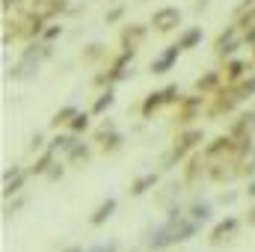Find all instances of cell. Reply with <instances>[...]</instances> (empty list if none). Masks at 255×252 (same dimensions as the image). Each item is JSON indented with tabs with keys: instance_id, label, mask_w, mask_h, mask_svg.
<instances>
[{
	"instance_id": "484cf974",
	"label": "cell",
	"mask_w": 255,
	"mask_h": 252,
	"mask_svg": "<svg viewBox=\"0 0 255 252\" xmlns=\"http://www.w3.org/2000/svg\"><path fill=\"white\" fill-rule=\"evenodd\" d=\"M54 163H57V151H54V148H45V151H42V154L33 160V166H30V175H48Z\"/></svg>"
},
{
	"instance_id": "f907efd6",
	"label": "cell",
	"mask_w": 255,
	"mask_h": 252,
	"mask_svg": "<svg viewBox=\"0 0 255 252\" xmlns=\"http://www.w3.org/2000/svg\"><path fill=\"white\" fill-rule=\"evenodd\" d=\"M63 252H83V250H80V247H65Z\"/></svg>"
},
{
	"instance_id": "3957f363",
	"label": "cell",
	"mask_w": 255,
	"mask_h": 252,
	"mask_svg": "<svg viewBox=\"0 0 255 252\" xmlns=\"http://www.w3.org/2000/svg\"><path fill=\"white\" fill-rule=\"evenodd\" d=\"M202 154H205V160H208V163L238 160V142H235V139H232L229 133H220V136H214L211 142H205Z\"/></svg>"
},
{
	"instance_id": "83f0119b",
	"label": "cell",
	"mask_w": 255,
	"mask_h": 252,
	"mask_svg": "<svg viewBox=\"0 0 255 252\" xmlns=\"http://www.w3.org/2000/svg\"><path fill=\"white\" fill-rule=\"evenodd\" d=\"M181 51H193V48H199L202 45V27H187L181 36H178V42H175Z\"/></svg>"
},
{
	"instance_id": "d590c367",
	"label": "cell",
	"mask_w": 255,
	"mask_h": 252,
	"mask_svg": "<svg viewBox=\"0 0 255 252\" xmlns=\"http://www.w3.org/2000/svg\"><path fill=\"white\" fill-rule=\"evenodd\" d=\"M163 98H166V104H175V107L184 101V95H181L178 83H169V86H163Z\"/></svg>"
},
{
	"instance_id": "7bdbcfd3",
	"label": "cell",
	"mask_w": 255,
	"mask_h": 252,
	"mask_svg": "<svg viewBox=\"0 0 255 252\" xmlns=\"http://www.w3.org/2000/svg\"><path fill=\"white\" fill-rule=\"evenodd\" d=\"M89 252H119V244H116V241H107V244H98V247H92Z\"/></svg>"
},
{
	"instance_id": "9a60e30c",
	"label": "cell",
	"mask_w": 255,
	"mask_h": 252,
	"mask_svg": "<svg viewBox=\"0 0 255 252\" xmlns=\"http://www.w3.org/2000/svg\"><path fill=\"white\" fill-rule=\"evenodd\" d=\"M178 54H181L178 45H166V48L148 63V71H151V74H166V71H172V65L178 63Z\"/></svg>"
},
{
	"instance_id": "8d00e7d4",
	"label": "cell",
	"mask_w": 255,
	"mask_h": 252,
	"mask_svg": "<svg viewBox=\"0 0 255 252\" xmlns=\"http://www.w3.org/2000/svg\"><path fill=\"white\" fill-rule=\"evenodd\" d=\"M241 175L244 178H255V148L247 157H241Z\"/></svg>"
},
{
	"instance_id": "cb8c5ba5",
	"label": "cell",
	"mask_w": 255,
	"mask_h": 252,
	"mask_svg": "<svg viewBox=\"0 0 255 252\" xmlns=\"http://www.w3.org/2000/svg\"><path fill=\"white\" fill-rule=\"evenodd\" d=\"M160 184V175L157 172H145V175H139V178H133L130 181V196H142V193H148V190H154Z\"/></svg>"
},
{
	"instance_id": "d6a6232c",
	"label": "cell",
	"mask_w": 255,
	"mask_h": 252,
	"mask_svg": "<svg viewBox=\"0 0 255 252\" xmlns=\"http://www.w3.org/2000/svg\"><path fill=\"white\" fill-rule=\"evenodd\" d=\"M122 142H125V133H122V130H113V133L101 142V151H104V154H113V151L122 148Z\"/></svg>"
},
{
	"instance_id": "4fadbf2b",
	"label": "cell",
	"mask_w": 255,
	"mask_h": 252,
	"mask_svg": "<svg viewBox=\"0 0 255 252\" xmlns=\"http://www.w3.org/2000/svg\"><path fill=\"white\" fill-rule=\"evenodd\" d=\"M39 65H42V60H36V57H24V54H21L18 63L6 68V77H12V80H33V77L39 74Z\"/></svg>"
},
{
	"instance_id": "7402d4cb",
	"label": "cell",
	"mask_w": 255,
	"mask_h": 252,
	"mask_svg": "<svg viewBox=\"0 0 255 252\" xmlns=\"http://www.w3.org/2000/svg\"><path fill=\"white\" fill-rule=\"evenodd\" d=\"M89 160H92V148H89V142H77V145L65 154V163L74 166V169H83Z\"/></svg>"
},
{
	"instance_id": "e0dca14e",
	"label": "cell",
	"mask_w": 255,
	"mask_h": 252,
	"mask_svg": "<svg viewBox=\"0 0 255 252\" xmlns=\"http://www.w3.org/2000/svg\"><path fill=\"white\" fill-rule=\"evenodd\" d=\"M181 190H184V181H166L163 187L154 193V205L169 211L172 205H178V196H181Z\"/></svg>"
},
{
	"instance_id": "ee69618b",
	"label": "cell",
	"mask_w": 255,
	"mask_h": 252,
	"mask_svg": "<svg viewBox=\"0 0 255 252\" xmlns=\"http://www.w3.org/2000/svg\"><path fill=\"white\" fill-rule=\"evenodd\" d=\"M238 202V193L235 190H226V193H220V205L226 208V205H235Z\"/></svg>"
},
{
	"instance_id": "f5cc1de1",
	"label": "cell",
	"mask_w": 255,
	"mask_h": 252,
	"mask_svg": "<svg viewBox=\"0 0 255 252\" xmlns=\"http://www.w3.org/2000/svg\"><path fill=\"white\" fill-rule=\"evenodd\" d=\"M130 252H136V250H130Z\"/></svg>"
},
{
	"instance_id": "44dd1931",
	"label": "cell",
	"mask_w": 255,
	"mask_h": 252,
	"mask_svg": "<svg viewBox=\"0 0 255 252\" xmlns=\"http://www.w3.org/2000/svg\"><path fill=\"white\" fill-rule=\"evenodd\" d=\"M163 104H166V98H163V89H154V92H148V95L142 98V104H139V113H142V119H154V113H157Z\"/></svg>"
},
{
	"instance_id": "7dc6e473",
	"label": "cell",
	"mask_w": 255,
	"mask_h": 252,
	"mask_svg": "<svg viewBox=\"0 0 255 252\" xmlns=\"http://www.w3.org/2000/svg\"><path fill=\"white\" fill-rule=\"evenodd\" d=\"M244 223H247V226H255V205L250 208V211H247V217H244Z\"/></svg>"
},
{
	"instance_id": "b9f144b4",
	"label": "cell",
	"mask_w": 255,
	"mask_h": 252,
	"mask_svg": "<svg viewBox=\"0 0 255 252\" xmlns=\"http://www.w3.org/2000/svg\"><path fill=\"white\" fill-rule=\"evenodd\" d=\"M65 166H68V163H54L51 172H48V178H51V181H60V178L65 175Z\"/></svg>"
},
{
	"instance_id": "ba28073f",
	"label": "cell",
	"mask_w": 255,
	"mask_h": 252,
	"mask_svg": "<svg viewBox=\"0 0 255 252\" xmlns=\"http://www.w3.org/2000/svg\"><path fill=\"white\" fill-rule=\"evenodd\" d=\"M208 178L214 184H232L241 175V160H223V163H208Z\"/></svg>"
},
{
	"instance_id": "ab89813d",
	"label": "cell",
	"mask_w": 255,
	"mask_h": 252,
	"mask_svg": "<svg viewBox=\"0 0 255 252\" xmlns=\"http://www.w3.org/2000/svg\"><path fill=\"white\" fill-rule=\"evenodd\" d=\"M21 208H24V199L18 196V199H12V202H6V208H3V217L9 220V217H15V214H18Z\"/></svg>"
},
{
	"instance_id": "9c48e42d",
	"label": "cell",
	"mask_w": 255,
	"mask_h": 252,
	"mask_svg": "<svg viewBox=\"0 0 255 252\" xmlns=\"http://www.w3.org/2000/svg\"><path fill=\"white\" fill-rule=\"evenodd\" d=\"M178 24H181V9H178V6H160V9H154V15H151L154 33H172Z\"/></svg>"
},
{
	"instance_id": "c3c4849f",
	"label": "cell",
	"mask_w": 255,
	"mask_h": 252,
	"mask_svg": "<svg viewBox=\"0 0 255 252\" xmlns=\"http://www.w3.org/2000/svg\"><path fill=\"white\" fill-rule=\"evenodd\" d=\"M193 9H196V15H202V12L208 9V0H196V6H193Z\"/></svg>"
},
{
	"instance_id": "52a82bcc",
	"label": "cell",
	"mask_w": 255,
	"mask_h": 252,
	"mask_svg": "<svg viewBox=\"0 0 255 252\" xmlns=\"http://www.w3.org/2000/svg\"><path fill=\"white\" fill-rule=\"evenodd\" d=\"M142 247L151 250V252H163V250H169V247H175V244H172V226H169V223L148 226V229L142 232Z\"/></svg>"
},
{
	"instance_id": "6da1fadb",
	"label": "cell",
	"mask_w": 255,
	"mask_h": 252,
	"mask_svg": "<svg viewBox=\"0 0 255 252\" xmlns=\"http://www.w3.org/2000/svg\"><path fill=\"white\" fill-rule=\"evenodd\" d=\"M199 142H205V130L202 127H184V130H178L175 133V142H172V148H169V154H163V160H160V166L163 169H172V166H178V163H184L187 157H190L193 151H196V145Z\"/></svg>"
},
{
	"instance_id": "816d5d0a",
	"label": "cell",
	"mask_w": 255,
	"mask_h": 252,
	"mask_svg": "<svg viewBox=\"0 0 255 252\" xmlns=\"http://www.w3.org/2000/svg\"><path fill=\"white\" fill-rule=\"evenodd\" d=\"M253 63H255V48H253Z\"/></svg>"
},
{
	"instance_id": "7c38bea8",
	"label": "cell",
	"mask_w": 255,
	"mask_h": 252,
	"mask_svg": "<svg viewBox=\"0 0 255 252\" xmlns=\"http://www.w3.org/2000/svg\"><path fill=\"white\" fill-rule=\"evenodd\" d=\"M223 71V80H226V86H238L241 80H247L250 77V71H253V63H247V60H226V65L220 68Z\"/></svg>"
},
{
	"instance_id": "5b68a950",
	"label": "cell",
	"mask_w": 255,
	"mask_h": 252,
	"mask_svg": "<svg viewBox=\"0 0 255 252\" xmlns=\"http://www.w3.org/2000/svg\"><path fill=\"white\" fill-rule=\"evenodd\" d=\"M130 63H133V54L122 51L119 57H113V63H110L107 71H98V74H95V86H113V83L125 80L128 71H130Z\"/></svg>"
},
{
	"instance_id": "bcb514c9",
	"label": "cell",
	"mask_w": 255,
	"mask_h": 252,
	"mask_svg": "<svg viewBox=\"0 0 255 252\" xmlns=\"http://www.w3.org/2000/svg\"><path fill=\"white\" fill-rule=\"evenodd\" d=\"M18 3H21V0H0V9H3V12H9V9H12V6H18Z\"/></svg>"
},
{
	"instance_id": "ac0fdd59",
	"label": "cell",
	"mask_w": 255,
	"mask_h": 252,
	"mask_svg": "<svg viewBox=\"0 0 255 252\" xmlns=\"http://www.w3.org/2000/svg\"><path fill=\"white\" fill-rule=\"evenodd\" d=\"M226 80H223V71H205L202 77H196V83H193V89H196V95H217V89L223 86Z\"/></svg>"
},
{
	"instance_id": "f35d334b",
	"label": "cell",
	"mask_w": 255,
	"mask_h": 252,
	"mask_svg": "<svg viewBox=\"0 0 255 252\" xmlns=\"http://www.w3.org/2000/svg\"><path fill=\"white\" fill-rule=\"evenodd\" d=\"M125 18V6H113V9H107V15H104V24H119Z\"/></svg>"
},
{
	"instance_id": "7a4b0ae2",
	"label": "cell",
	"mask_w": 255,
	"mask_h": 252,
	"mask_svg": "<svg viewBox=\"0 0 255 252\" xmlns=\"http://www.w3.org/2000/svg\"><path fill=\"white\" fill-rule=\"evenodd\" d=\"M241 98H238V89L235 86H220L217 95H211V107H208V119H223V116H232L238 110Z\"/></svg>"
},
{
	"instance_id": "e575fe53",
	"label": "cell",
	"mask_w": 255,
	"mask_h": 252,
	"mask_svg": "<svg viewBox=\"0 0 255 252\" xmlns=\"http://www.w3.org/2000/svg\"><path fill=\"white\" fill-rule=\"evenodd\" d=\"M235 89H238V98H241V101H250V98H255V74H250L247 80H241Z\"/></svg>"
},
{
	"instance_id": "1f68e13d",
	"label": "cell",
	"mask_w": 255,
	"mask_h": 252,
	"mask_svg": "<svg viewBox=\"0 0 255 252\" xmlns=\"http://www.w3.org/2000/svg\"><path fill=\"white\" fill-rule=\"evenodd\" d=\"M101 57H104V45H101V42H89V45L83 48V54H80V60H83L86 65L98 63Z\"/></svg>"
},
{
	"instance_id": "836d02e7",
	"label": "cell",
	"mask_w": 255,
	"mask_h": 252,
	"mask_svg": "<svg viewBox=\"0 0 255 252\" xmlns=\"http://www.w3.org/2000/svg\"><path fill=\"white\" fill-rule=\"evenodd\" d=\"M113 130H119V127H116V122H110V119H104L101 125L95 127V130H92V142H98V145H101V142H104V139H107V136H110Z\"/></svg>"
},
{
	"instance_id": "f546056e",
	"label": "cell",
	"mask_w": 255,
	"mask_h": 252,
	"mask_svg": "<svg viewBox=\"0 0 255 252\" xmlns=\"http://www.w3.org/2000/svg\"><path fill=\"white\" fill-rule=\"evenodd\" d=\"M77 142H80V139H77L74 133H57V136L48 142V148H54V151H65V154H68Z\"/></svg>"
},
{
	"instance_id": "f6af8a7d",
	"label": "cell",
	"mask_w": 255,
	"mask_h": 252,
	"mask_svg": "<svg viewBox=\"0 0 255 252\" xmlns=\"http://www.w3.org/2000/svg\"><path fill=\"white\" fill-rule=\"evenodd\" d=\"M244 45H250V48H255V27H250V30H244Z\"/></svg>"
},
{
	"instance_id": "d6986e66",
	"label": "cell",
	"mask_w": 255,
	"mask_h": 252,
	"mask_svg": "<svg viewBox=\"0 0 255 252\" xmlns=\"http://www.w3.org/2000/svg\"><path fill=\"white\" fill-rule=\"evenodd\" d=\"M27 175H30V172H24V169H18V166L6 169V172H3V196H6V199L18 196L21 187H24V181H27Z\"/></svg>"
},
{
	"instance_id": "f1b7e54d",
	"label": "cell",
	"mask_w": 255,
	"mask_h": 252,
	"mask_svg": "<svg viewBox=\"0 0 255 252\" xmlns=\"http://www.w3.org/2000/svg\"><path fill=\"white\" fill-rule=\"evenodd\" d=\"M77 113H80V110H77L74 104H65V107H60V110H57V113L51 116V127H54V130H60L63 125L68 127V122H71V119H74Z\"/></svg>"
},
{
	"instance_id": "277c9868",
	"label": "cell",
	"mask_w": 255,
	"mask_h": 252,
	"mask_svg": "<svg viewBox=\"0 0 255 252\" xmlns=\"http://www.w3.org/2000/svg\"><path fill=\"white\" fill-rule=\"evenodd\" d=\"M244 48V30L238 24H229L226 30H220V36L214 39V54L220 60H235V51Z\"/></svg>"
},
{
	"instance_id": "8fae6325",
	"label": "cell",
	"mask_w": 255,
	"mask_h": 252,
	"mask_svg": "<svg viewBox=\"0 0 255 252\" xmlns=\"http://www.w3.org/2000/svg\"><path fill=\"white\" fill-rule=\"evenodd\" d=\"M238 229H241V220H238L235 214H229L226 220H220V223L211 229L208 244H211V247H223L226 241H232V238H235V232H238Z\"/></svg>"
},
{
	"instance_id": "ffe728a7",
	"label": "cell",
	"mask_w": 255,
	"mask_h": 252,
	"mask_svg": "<svg viewBox=\"0 0 255 252\" xmlns=\"http://www.w3.org/2000/svg\"><path fill=\"white\" fill-rule=\"evenodd\" d=\"M169 226H172V244L190 241V238H196V232L202 229L199 223H193L190 217H184V220H178V223H169Z\"/></svg>"
},
{
	"instance_id": "5bb4252c",
	"label": "cell",
	"mask_w": 255,
	"mask_h": 252,
	"mask_svg": "<svg viewBox=\"0 0 255 252\" xmlns=\"http://www.w3.org/2000/svg\"><path fill=\"white\" fill-rule=\"evenodd\" d=\"M232 139H247V136H253L255 133V110H247V113H238L235 119H232V125L226 130Z\"/></svg>"
},
{
	"instance_id": "30bf717a",
	"label": "cell",
	"mask_w": 255,
	"mask_h": 252,
	"mask_svg": "<svg viewBox=\"0 0 255 252\" xmlns=\"http://www.w3.org/2000/svg\"><path fill=\"white\" fill-rule=\"evenodd\" d=\"M145 36H148V27L145 24H125L119 30V45H122V51H128V54H136V48L145 42Z\"/></svg>"
},
{
	"instance_id": "4dcf8cb0",
	"label": "cell",
	"mask_w": 255,
	"mask_h": 252,
	"mask_svg": "<svg viewBox=\"0 0 255 252\" xmlns=\"http://www.w3.org/2000/svg\"><path fill=\"white\" fill-rule=\"evenodd\" d=\"M89 119H92V113H86V110H83V113H77V116L68 122V133H74V136L86 133V130H89V125H92Z\"/></svg>"
},
{
	"instance_id": "8992f818",
	"label": "cell",
	"mask_w": 255,
	"mask_h": 252,
	"mask_svg": "<svg viewBox=\"0 0 255 252\" xmlns=\"http://www.w3.org/2000/svg\"><path fill=\"white\" fill-rule=\"evenodd\" d=\"M202 98L205 95H184V101L178 104V110L172 116V125H178L181 130L184 127H193L196 119H202Z\"/></svg>"
},
{
	"instance_id": "681fc988",
	"label": "cell",
	"mask_w": 255,
	"mask_h": 252,
	"mask_svg": "<svg viewBox=\"0 0 255 252\" xmlns=\"http://www.w3.org/2000/svg\"><path fill=\"white\" fill-rule=\"evenodd\" d=\"M247 196H250V199H255V178L247 184Z\"/></svg>"
},
{
	"instance_id": "d4e9b609",
	"label": "cell",
	"mask_w": 255,
	"mask_h": 252,
	"mask_svg": "<svg viewBox=\"0 0 255 252\" xmlns=\"http://www.w3.org/2000/svg\"><path fill=\"white\" fill-rule=\"evenodd\" d=\"M211 211H214V205L208 202V199H193V205L187 208V217H190L193 223H208L211 220Z\"/></svg>"
},
{
	"instance_id": "4316f807",
	"label": "cell",
	"mask_w": 255,
	"mask_h": 252,
	"mask_svg": "<svg viewBox=\"0 0 255 252\" xmlns=\"http://www.w3.org/2000/svg\"><path fill=\"white\" fill-rule=\"evenodd\" d=\"M113 104H116V92H113V86H107V89L95 98V104H92V110H89V113H92V116H104Z\"/></svg>"
},
{
	"instance_id": "60d3db41",
	"label": "cell",
	"mask_w": 255,
	"mask_h": 252,
	"mask_svg": "<svg viewBox=\"0 0 255 252\" xmlns=\"http://www.w3.org/2000/svg\"><path fill=\"white\" fill-rule=\"evenodd\" d=\"M30 151H39V154L45 151V133H39V130H36V133L30 136Z\"/></svg>"
},
{
	"instance_id": "74e56055",
	"label": "cell",
	"mask_w": 255,
	"mask_h": 252,
	"mask_svg": "<svg viewBox=\"0 0 255 252\" xmlns=\"http://www.w3.org/2000/svg\"><path fill=\"white\" fill-rule=\"evenodd\" d=\"M63 36V24H51L45 33H42V39L39 42H45V45H54V39H60Z\"/></svg>"
},
{
	"instance_id": "2e32d148",
	"label": "cell",
	"mask_w": 255,
	"mask_h": 252,
	"mask_svg": "<svg viewBox=\"0 0 255 252\" xmlns=\"http://www.w3.org/2000/svg\"><path fill=\"white\" fill-rule=\"evenodd\" d=\"M202 175H208V160H205L202 151H193L184 160V184H196Z\"/></svg>"
},
{
	"instance_id": "603a6c76",
	"label": "cell",
	"mask_w": 255,
	"mask_h": 252,
	"mask_svg": "<svg viewBox=\"0 0 255 252\" xmlns=\"http://www.w3.org/2000/svg\"><path fill=\"white\" fill-rule=\"evenodd\" d=\"M116 208H119V202H116L113 196H110V199H104V202H101V205L92 211V217H89V226H95V229H98V226H104V223H107V220L116 214Z\"/></svg>"
}]
</instances>
